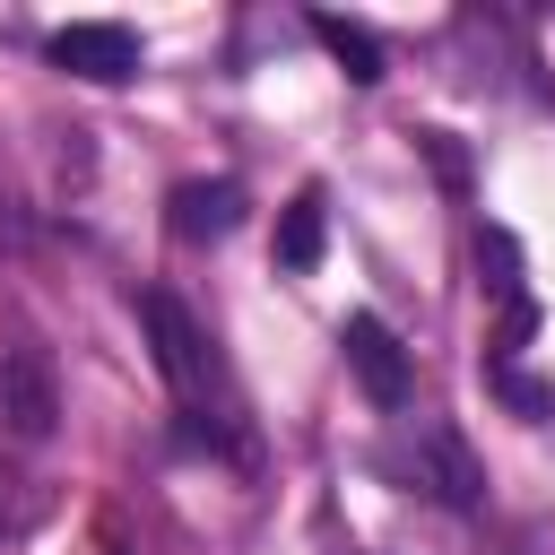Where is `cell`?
<instances>
[{"label": "cell", "mask_w": 555, "mask_h": 555, "mask_svg": "<svg viewBox=\"0 0 555 555\" xmlns=\"http://www.w3.org/2000/svg\"><path fill=\"white\" fill-rule=\"evenodd\" d=\"M0 425L17 442H52V425H61V373H52V356L35 338L0 347Z\"/></svg>", "instance_id": "6da1fadb"}, {"label": "cell", "mask_w": 555, "mask_h": 555, "mask_svg": "<svg viewBox=\"0 0 555 555\" xmlns=\"http://www.w3.org/2000/svg\"><path fill=\"white\" fill-rule=\"evenodd\" d=\"M139 321H147V347H156V373L173 382V399L199 408V399H208V338H199V321L182 312V295L147 286V295H139Z\"/></svg>", "instance_id": "7a4b0ae2"}, {"label": "cell", "mask_w": 555, "mask_h": 555, "mask_svg": "<svg viewBox=\"0 0 555 555\" xmlns=\"http://www.w3.org/2000/svg\"><path fill=\"white\" fill-rule=\"evenodd\" d=\"M416 486L434 503H451V512H486V460L468 451L460 425H442V416L416 425Z\"/></svg>", "instance_id": "3957f363"}, {"label": "cell", "mask_w": 555, "mask_h": 555, "mask_svg": "<svg viewBox=\"0 0 555 555\" xmlns=\"http://www.w3.org/2000/svg\"><path fill=\"white\" fill-rule=\"evenodd\" d=\"M338 347H347V373L364 382V399H373V408H408L416 373H408V347L390 338V321H382V312H347Z\"/></svg>", "instance_id": "277c9868"}, {"label": "cell", "mask_w": 555, "mask_h": 555, "mask_svg": "<svg viewBox=\"0 0 555 555\" xmlns=\"http://www.w3.org/2000/svg\"><path fill=\"white\" fill-rule=\"evenodd\" d=\"M52 61L69 78H87V87H130L139 78V35L113 26V17H78V26L52 35Z\"/></svg>", "instance_id": "5b68a950"}, {"label": "cell", "mask_w": 555, "mask_h": 555, "mask_svg": "<svg viewBox=\"0 0 555 555\" xmlns=\"http://www.w3.org/2000/svg\"><path fill=\"white\" fill-rule=\"evenodd\" d=\"M165 225H173V243H225L243 225V191L234 182H173Z\"/></svg>", "instance_id": "8992f818"}, {"label": "cell", "mask_w": 555, "mask_h": 555, "mask_svg": "<svg viewBox=\"0 0 555 555\" xmlns=\"http://www.w3.org/2000/svg\"><path fill=\"white\" fill-rule=\"evenodd\" d=\"M312 43L347 69V87H382V43L356 26V17H338V9H312Z\"/></svg>", "instance_id": "52a82bcc"}, {"label": "cell", "mask_w": 555, "mask_h": 555, "mask_svg": "<svg viewBox=\"0 0 555 555\" xmlns=\"http://www.w3.org/2000/svg\"><path fill=\"white\" fill-rule=\"evenodd\" d=\"M321 243H330V199L295 191L278 208V269H321Z\"/></svg>", "instance_id": "ba28073f"}, {"label": "cell", "mask_w": 555, "mask_h": 555, "mask_svg": "<svg viewBox=\"0 0 555 555\" xmlns=\"http://www.w3.org/2000/svg\"><path fill=\"white\" fill-rule=\"evenodd\" d=\"M425 156H434V173H442V182H468V156H460L442 130H425Z\"/></svg>", "instance_id": "9c48e42d"}, {"label": "cell", "mask_w": 555, "mask_h": 555, "mask_svg": "<svg viewBox=\"0 0 555 555\" xmlns=\"http://www.w3.org/2000/svg\"><path fill=\"white\" fill-rule=\"evenodd\" d=\"M494 390H503V399H512L520 416H538V408H546V390H538L529 373H494Z\"/></svg>", "instance_id": "30bf717a"}, {"label": "cell", "mask_w": 555, "mask_h": 555, "mask_svg": "<svg viewBox=\"0 0 555 555\" xmlns=\"http://www.w3.org/2000/svg\"><path fill=\"white\" fill-rule=\"evenodd\" d=\"M0 243H17V208H9V182H0Z\"/></svg>", "instance_id": "8fae6325"}]
</instances>
